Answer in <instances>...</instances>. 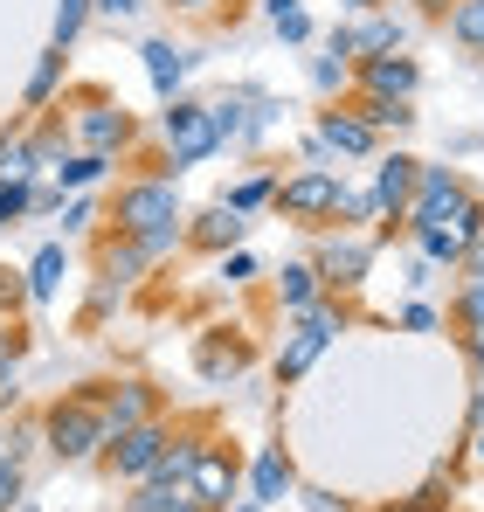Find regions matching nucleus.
<instances>
[{"instance_id":"obj_31","label":"nucleus","mask_w":484,"mask_h":512,"mask_svg":"<svg viewBox=\"0 0 484 512\" xmlns=\"http://www.w3.org/2000/svg\"><path fill=\"white\" fill-rule=\"evenodd\" d=\"M222 201H229V208H242V215L270 208V201H277V173H242V180L229 187V194H222Z\"/></svg>"},{"instance_id":"obj_4","label":"nucleus","mask_w":484,"mask_h":512,"mask_svg":"<svg viewBox=\"0 0 484 512\" xmlns=\"http://www.w3.org/2000/svg\"><path fill=\"white\" fill-rule=\"evenodd\" d=\"M160 139H166V160L153 173H180L187 167H201V160H215L222 153V132H215V111L208 104H194V97H173L160 111Z\"/></svg>"},{"instance_id":"obj_52","label":"nucleus","mask_w":484,"mask_h":512,"mask_svg":"<svg viewBox=\"0 0 484 512\" xmlns=\"http://www.w3.org/2000/svg\"><path fill=\"white\" fill-rule=\"evenodd\" d=\"M305 512H346V499H332V492H305Z\"/></svg>"},{"instance_id":"obj_16","label":"nucleus","mask_w":484,"mask_h":512,"mask_svg":"<svg viewBox=\"0 0 484 512\" xmlns=\"http://www.w3.org/2000/svg\"><path fill=\"white\" fill-rule=\"evenodd\" d=\"M291 492H298V464H291V450H284V443H263V450L249 457V485H242V499L277 506V499H291Z\"/></svg>"},{"instance_id":"obj_6","label":"nucleus","mask_w":484,"mask_h":512,"mask_svg":"<svg viewBox=\"0 0 484 512\" xmlns=\"http://www.w3.org/2000/svg\"><path fill=\"white\" fill-rule=\"evenodd\" d=\"M166 436H173V423L166 416H153V423H139V429H118L111 443H104V471L118 478V485H146L153 471H160V457H166Z\"/></svg>"},{"instance_id":"obj_12","label":"nucleus","mask_w":484,"mask_h":512,"mask_svg":"<svg viewBox=\"0 0 484 512\" xmlns=\"http://www.w3.org/2000/svg\"><path fill=\"white\" fill-rule=\"evenodd\" d=\"M312 132L332 146V160H381V132H374V125H367V118H360L346 97H339V104H325Z\"/></svg>"},{"instance_id":"obj_51","label":"nucleus","mask_w":484,"mask_h":512,"mask_svg":"<svg viewBox=\"0 0 484 512\" xmlns=\"http://www.w3.org/2000/svg\"><path fill=\"white\" fill-rule=\"evenodd\" d=\"M166 7H180V14H215V7H236V0H166Z\"/></svg>"},{"instance_id":"obj_45","label":"nucleus","mask_w":484,"mask_h":512,"mask_svg":"<svg viewBox=\"0 0 484 512\" xmlns=\"http://www.w3.org/2000/svg\"><path fill=\"white\" fill-rule=\"evenodd\" d=\"M111 305H118V284H111V277H97V284H90V305H83V319H104Z\"/></svg>"},{"instance_id":"obj_21","label":"nucleus","mask_w":484,"mask_h":512,"mask_svg":"<svg viewBox=\"0 0 484 512\" xmlns=\"http://www.w3.org/2000/svg\"><path fill=\"white\" fill-rule=\"evenodd\" d=\"M139 56H146L153 97H160V104H173V97H180V84H187V63H194V56H187V49H173V42H146Z\"/></svg>"},{"instance_id":"obj_18","label":"nucleus","mask_w":484,"mask_h":512,"mask_svg":"<svg viewBox=\"0 0 484 512\" xmlns=\"http://www.w3.org/2000/svg\"><path fill=\"white\" fill-rule=\"evenodd\" d=\"M270 298H277V312H284V319H305V312H312V305L325 298V277H319V263H312V256L284 263V270L270 277Z\"/></svg>"},{"instance_id":"obj_42","label":"nucleus","mask_w":484,"mask_h":512,"mask_svg":"<svg viewBox=\"0 0 484 512\" xmlns=\"http://www.w3.org/2000/svg\"><path fill=\"white\" fill-rule=\"evenodd\" d=\"M21 499H28V478L14 457H0V512H21Z\"/></svg>"},{"instance_id":"obj_23","label":"nucleus","mask_w":484,"mask_h":512,"mask_svg":"<svg viewBox=\"0 0 484 512\" xmlns=\"http://www.w3.org/2000/svg\"><path fill=\"white\" fill-rule=\"evenodd\" d=\"M63 277H70V243H42V250L28 256V298L35 305H49L63 291Z\"/></svg>"},{"instance_id":"obj_28","label":"nucleus","mask_w":484,"mask_h":512,"mask_svg":"<svg viewBox=\"0 0 484 512\" xmlns=\"http://www.w3.org/2000/svg\"><path fill=\"white\" fill-rule=\"evenodd\" d=\"M436 229H450V236H457V243L471 250V243H478V236H484V194H478V187H471V194H464V201H457V208H450V215L436 222Z\"/></svg>"},{"instance_id":"obj_54","label":"nucleus","mask_w":484,"mask_h":512,"mask_svg":"<svg viewBox=\"0 0 484 512\" xmlns=\"http://www.w3.org/2000/svg\"><path fill=\"white\" fill-rule=\"evenodd\" d=\"M346 14H374V7H388V0H339Z\"/></svg>"},{"instance_id":"obj_20","label":"nucleus","mask_w":484,"mask_h":512,"mask_svg":"<svg viewBox=\"0 0 484 512\" xmlns=\"http://www.w3.org/2000/svg\"><path fill=\"white\" fill-rule=\"evenodd\" d=\"M208 436H215L208 423H173V436H166V457H160V471H153V478H166V485H187V478H194V464H201V450H208Z\"/></svg>"},{"instance_id":"obj_30","label":"nucleus","mask_w":484,"mask_h":512,"mask_svg":"<svg viewBox=\"0 0 484 512\" xmlns=\"http://www.w3.org/2000/svg\"><path fill=\"white\" fill-rule=\"evenodd\" d=\"M450 499H457V478H450V471H429L402 499V512H450Z\"/></svg>"},{"instance_id":"obj_24","label":"nucleus","mask_w":484,"mask_h":512,"mask_svg":"<svg viewBox=\"0 0 484 512\" xmlns=\"http://www.w3.org/2000/svg\"><path fill=\"white\" fill-rule=\"evenodd\" d=\"M388 49H402V21L395 14H353V63L360 56H388Z\"/></svg>"},{"instance_id":"obj_39","label":"nucleus","mask_w":484,"mask_h":512,"mask_svg":"<svg viewBox=\"0 0 484 512\" xmlns=\"http://www.w3.org/2000/svg\"><path fill=\"white\" fill-rule=\"evenodd\" d=\"M450 319H457V326H484V277H464V291H457Z\"/></svg>"},{"instance_id":"obj_2","label":"nucleus","mask_w":484,"mask_h":512,"mask_svg":"<svg viewBox=\"0 0 484 512\" xmlns=\"http://www.w3.org/2000/svg\"><path fill=\"white\" fill-rule=\"evenodd\" d=\"M42 443L56 464H97L104 443H111V423H104V402L97 388H77V395H56L42 409Z\"/></svg>"},{"instance_id":"obj_36","label":"nucleus","mask_w":484,"mask_h":512,"mask_svg":"<svg viewBox=\"0 0 484 512\" xmlns=\"http://www.w3.org/2000/svg\"><path fill=\"white\" fill-rule=\"evenodd\" d=\"M35 436H42V423H21V416H0V457H28L35 450Z\"/></svg>"},{"instance_id":"obj_46","label":"nucleus","mask_w":484,"mask_h":512,"mask_svg":"<svg viewBox=\"0 0 484 512\" xmlns=\"http://www.w3.org/2000/svg\"><path fill=\"white\" fill-rule=\"evenodd\" d=\"M471 457L484 464V381L471 388Z\"/></svg>"},{"instance_id":"obj_44","label":"nucleus","mask_w":484,"mask_h":512,"mask_svg":"<svg viewBox=\"0 0 484 512\" xmlns=\"http://www.w3.org/2000/svg\"><path fill=\"white\" fill-rule=\"evenodd\" d=\"M436 326H443V312H436V305H422V298L402 305V333H436Z\"/></svg>"},{"instance_id":"obj_50","label":"nucleus","mask_w":484,"mask_h":512,"mask_svg":"<svg viewBox=\"0 0 484 512\" xmlns=\"http://www.w3.org/2000/svg\"><path fill=\"white\" fill-rule=\"evenodd\" d=\"M97 14H111V21H132V14H139V0H97Z\"/></svg>"},{"instance_id":"obj_17","label":"nucleus","mask_w":484,"mask_h":512,"mask_svg":"<svg viewBox=\"0 0 484 512\" xmlns=\"http://www.w3.org/2000/svg\"><path fill=\"white\" fill-rule=\"evenodd\" d=\"M415 173H422L415 153H388V146H381V160H374V180H367V187H374V201H381L388 222H402V215H408V201H415Z\"/></svg>"},{"instance_id":"obj_27","label":"nucleus","mask_w":484,"mask_h":512,"mask_svg":"<svg viewBox=\"0 0 484 512\" xmlns=\"http://www.w3.org/2000/svg\"><path fill=\"white\" fill-rule=\"evenodd\" d=\"M111 167H118L111 153H70V160L49 173V180H56L63 194H90V187H104V173H111Z\"/></svg>"},{"instance_id":"obj_55","label":"nucleus","mask_w":484,"mask_h":512,"mask_svg":"<svg viewBox=\"0 0 484 512\" xmlns=\"http://www.w3.org/2000/svg\"><path fill=\"white\" fill-rule=\"evenodd\" d=\"M284 7H298V0H263V14H284Z\"/></svg>"},{"instance_id":"obj_13","label":"nucleus","mask_w":484,"mask_h":512,"mask_svg":"<svg viewBox=\"0 0 484 512\" xmlns=\"http://www.w3.org/2000/svg\"><path fill=\"white\" fill-rule=\"evenodd\" d=\"M249 360H256V353H249V340H242L236 326H215V333H201V340H194V374H201L208 388L242 381V374H249Z\"/></svg>"},{"instance_id":"obj_47","label":"nucleus","mask_w":484,"mask_h":512,"mask_svg":"<svg viewBox=\"0 0 484 512\" xmlns=\"http://www.w3.org/2000/svg\"><path fill=\"white\" fill-rule=\"evenodd\" d=\"M464 360H471V381H484V326H464Z\"/></svg>"},{"instance_id":"obj_15","label":"nucleus","mask_w":484,"mask_h":512,"mask_svg":"<svg viewBox=\"0 0 484 512\" xmlns=\"http://www.w3.org/2000/svg\"><path fill=\"white\" fill-rule=\"evenodd\" d=\"M97 402H104V423H111V436L118 429H139L160 416V388L153 381H139V374H125V381H104L97 388Z\"/></svg>"},{"instance_id":"obj_35","label":"nucleus","mask_w":484,"mask_h":512,"mask_svg":"<svg viewBox=\"0 0 484 512\" xmlns=\"http://www.w3.org/2000/svg\"><path fill=\"white\" fill-rule=\"evenodd\" d=\"M339 229H360V222H381V201H374V187H346L339 194V215H332Z\"/></svg>"},{"instance_id":"obj_37","label":"nucleus","mask_w":484,"mask_h":512,"mask_svg":"<svg viewBox=\"0 0 484 512\" xmlns=\"http://www.w3.org/2000/svg\"><path fill=\"white\" fill-rule=\"evenodd\" d=\"M56 215H63V236H90V229H97V201H90V194H63Z\"/></svg>"},{"instance_id":"obj_25","label":"nucleus","mask_w":484,"mask_h":512,"mask_svg":"<svg viewBox=\"0 0 484 512\" xmlns=\"http://www.w3.org/2000/svg\"><path fill=\"white\" fill-rule=\"evenodd\" d=\"M443 28H450V42H457L471 63H484V0H450Z\"/></svg>"},{"instance_id":"obj_32","label":"nucleus","mask_w":484,"mask_h":512,"mask_svg":"<svg viewBox=\"0 0 484 512\" xmlns=\"http://www.w3.org/2000/svg\"><path fill=\"white\" fill-rule=\"evenodd\" d=\"M312 90H319V97H346V90H353V63L332 56V49L312 56Z\"/></svg>"},{"instance_id":"obj_29","label":"nucleus","mask_w":484,"mask_h":512,"mask_svg":"<svg viewBox=\"0 0 484 512\" xmlns=\"http://www.w3.org/2000/svg\"><path fill=\"white\" fill-rule=\"evenodd\" d=\"M249 104H256V90H229V97H215L208 111H215V132H222V146H236L242 125H249Z\"/></svg>"},{"instance_id":"obj_38","label":"nucleus","mask_w":484,"mask_h":512,"mask_svg":"<svg viewBox=\"0 0 484 512\" xmlns=\"http://www.w3.org/2000/svg\"><path fill=\"white\" fill-rule=\"evenodd\" d=\"M270 28H277V42H291V49H298V42H312V14H305V0H298V7H284V14H270Z\"/></svg>"},{"instance_id":"obj_3","label":"nucleus","mask_w":484,"mask_h":512,"mask_svg":"<svg viewBox=\"0 0 484 512\" xmlns=\"http://www.w3.org/2000/svg\"><path fill=\"white\" fill-rule=\"evenodd\" d=\"M353 326V298H332L325 291L319 305L305 312V319H291V333H284V346H277V360H270V374H277V388H291V381H305L312 367H319V353L339 333Z\"/></svg>"},{"instance_id":"obj_49","label":"nucleus","mask_w":484,"mask_h":512,"mask_svg":"<svg viewBox=\"0 0 484 512\" xmlns=\"http://www.w3.org/2000/svg\"><path fill=\"white\" fill-rule=\"evenodd\" d=\"M325 49H332V56H346V63H353V28H332V35H325Z\"/></svg>"},{"instance_id":"obj_48","label":"nucleus","mask_w":484,"mask_h":512,"mask_svg":"<svg viewBox=\"0 0 484 512\" xmlns=\"http://www.w3.org/2000/svg\"><path fill=\"white\" fill-rule=\"evenodd\" d=\"M298 167H332V146H325L319 132H312V139L298 146Z\"/></svg>"},{"instance_id":"obj_1","label":"nucleus","mask_w":484,"mask_h":512,"mask_svg":"<svg viewBox=\"0 0 484 512\" xmlns=\"http://www.w3.org/2000/svg\"><path fill=\"white\" fill-rule=\"evenodd\" d=\"M118 236H132V243H146V256L160 263V256L187 250V208H180V187H173V173H132L118 194H111V215H104Z\"/></svg>"},{"instance_id":"obj_5","label":"nucleus","mask_w":484,"mask_h":512,"mask_svg":"<svg viewBox=\"0 0 484 512\" xmlns=\"http://www.w3.org/2000/svg\"><path fill=\"white\" fill-rule=\"evenodd\" d=\"M339 194H346V173L339 167H298L277 180V215L284 222H298V229H332V215H339Z\"/></svg>"},{"instance_id":"obj_7","label":"nucleus","mask_w":484,"mask_h":512,"mask_svg":"<svg viewBox=\"0 0 484 512\" xmlns=\"http://www.w3.org/2000/svg\"><path fill=\"white\" fill-rule=\"evenodd\" d=\"M77 118H70V132H77V153H125L132 139H139V125H132V111L125 104H111L104 90H77Z\"/></svg>"},{"instance_id":"obj_11","label":"nucleus","mask_w":484,"mask_h":512,"mask_svg":"<svg viewBox=\"0 0 484 512\" xmlns=\"http://www.w3.org/2000/svg\"><path fill=\"white\" fill-rule=\"evenodd\" d=\"M415 90H422V63H415L408 49L360 56V63H353V97H402V104H415Z\"/></svg>"},{"instance_id":"obj_9","label":"nucleus","mask_w":484,"mask_h":512,"mask_svg":"<svg viewBox=\"0 0 484 512\" xmlns=\"http://www.w3.org/2000/svg\"><path fill=\"white\" fill-rule=\"evenodd\" d=\"M312 263H319V277H325L332 298H353V291L367 284V270H374V236L339 229V236H325L319 250H312Z\"/></svg>"},{"instance_id":"obj_19","label":"nucleus","mask_w":484,"mask_h":512,"mask_svg":"<svg viewBox=\"0 0 484 512\" xmlns=\"http://www.w3.org/2000/svg\"><path fill=\"white\" fill-rule=\"evenodd\" d=\"M146 270H153L146 243H132V236H118V229H104V236H97V277H111L118 291H132Z\"/></svg>"},{"instance_id":"obj_40","label":"nucleus","mask_w":484,"mask_h":512,"mask_svg":"<svg viewBox=\"0 0 484 512\" xmlns=\"http://www.w3.org/2000/svg\"><path fill=\"white\" fill-rule=\"evenodd\" d=\"M21 305H35V298H28V270H7V263H0V312L14 319Z\"/></svg>"},{"instance_id":"obj_22","label":"nucleus","mask_w":484,"mask_h":512,"mask_svg":"<svg viewBox=\"0 0 484 512\" xmlns=\"http://www.w3.org/2000/svg\"><path fill=\"white\" fill-rule=\"evenodd\" d=\"M63 77H70V49H56V42H49V49H42V63H35V70H28V84H21V104H28V111H49V104H56V90H63Z\"/></svg>"},{"instance_id":"obj_33","label":"nucleus","mask_w":484,"mask_h":512,"mask_svg":"<svg viewBox=\"0 0 484 512\" xmlns=\"http://www.w3.org/2000/svg\"><path fill=\"white\" fill-rule=\"evenodd\" d=\"M90 14H97V0H56V21H49V42H56V49H70V42L83 35V21H90Z\"/></svg>"},{"instance_id":"obj_8","label":"nucleus","mask_w":484,"mask_h":512,"mask_svg":"<svg viewBox=\"0 0 484 512\" xmlns=\"http://www.w3.org/2000/svg\"><path fill=\"white\" fill-rule=\"evenodd\" d=\"M194 499L215 512H229V499H242V485H249V464H242V450L229 436H208V450H201V464H194Z\"/></svg>"},{"instance_id":"obj_43","label":"nucleus","mask_w":484,"mask_h":512,"mask_svg":"<svg viewBox=\"0 0 484 512\" xmlns=\"http://www.w3.org/2000/svg\"><path fill=\"white\" fill-rule=\"evenodd\" d=\"M222 277L242 291V284H256V277H263V263H256L249 250H229V256H222Z\"/></svg>"},{"instance_id":"obj_56","label":"nucleus","mask_w":484,"mask_h":512,"mask_svg":"<svg viewBox=\"0 0 484 512\" xmlns=\"http://www.w3.org/2000/svg\"><path fill=\"white\" fill-rule=\"evenodd\" d=\"M229 512H263V506H256V499H236V506H229Z\"/></svg>"},{"instance_id":"obj_10","label":"nucleus","mask_w":484,"mask_h":512,"mask_svg":"<svg viewBox=\"0 0 484 512\" xmlns=\"http://www.w3.org/2000/svg\"><path fill=\"white\" fill-rule=\"evenodd\" d=\"M464 194H471V180H464L457 167H429V160H422V173H415V201H408L402 229H408V236L436 229V222H443V215H450Z\"/></svg>"},{"instance_id":"obj_53","label":"nucleus","mask_w":484,"mask_h":512,"mask_svg":"<svg viewBox=\"0 0 484 512\" xmlns=\"http://www.w3.org/2000/svg\"><path fill=\"white\" fill-rule=\"evenodd\" d=\"M464 277H484V236L471 243V256H464Z\"/></svg>"},{"instance_id":"obj_41","label":"nucleus","mask_w":484,"mask_h":512,"mask_svg":"<svg viewBox=\"0 0 484 512\" xmlns=\"http://www.w3.org/2000/svg\"><path fill=\"white\" fill-rule=\"evenodd\" d=\"M21 215H35V187H7L0 180V229H14Z\"/></svg>"},{"instance_id":"obj_26","label":"nucleus","mask_w":484,"mask_h":512,"mask_svg":"<svg viewBox=\"0 0 484 512\" xmlns=\"http://www.w3.org/2000/svg\"><path fill=\"white\" fill-rule=\"evenodd\" d=\"M346 104H353V111H360V118L381 132V139H388V132H408V125L422 118L415 104H402V97H353V90H346Z\"/></svg>"},{"instance_id":"obj_34","label":"nucleus","mask_w":484,"mask_h":512,"mask_svg":"<svg viewBox=\"0 0 484 512\" xmlns=\"http://www.w3.org/2000/svg\"><path fill=\"white\" fill-rule=\"evenodd\" d=\"M408 243L429 256V263H443V270H464V256H471L457 236H450V229H422V236H408Z\"/></svg>"},{"instance_id":"obj_14","label":"nucleus","mask_w":484,"mask_h":512,"mask_svg":"<svg viewBox=\"0 0 484 512\" xmlns=\"http://www.w3.org/2000/svg\"><path fill=\"white\" fill-rule=\"evenodd\" d=\"M242 236H249V215L229 208V201H208L201 215H187V250H201V256L242 250Z\"/></svg>"}]
</instances>
